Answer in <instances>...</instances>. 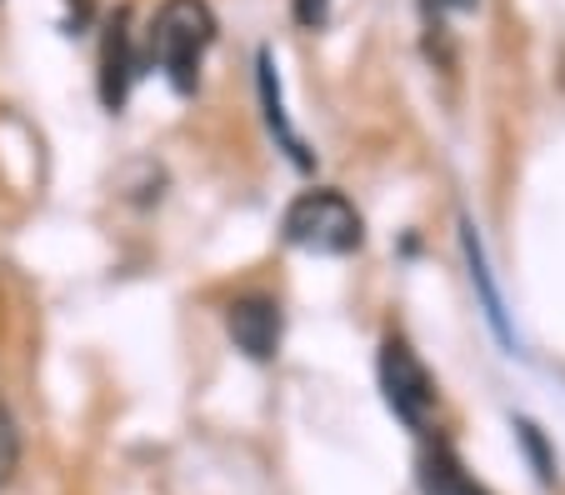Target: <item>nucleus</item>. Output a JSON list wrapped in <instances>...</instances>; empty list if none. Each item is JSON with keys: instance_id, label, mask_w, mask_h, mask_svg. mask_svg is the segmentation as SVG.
Masks as SVG:
<instances>
[{"instance_id": "nucleus-4", "label": "nucleus", "mask_w": 565, "mask_h": 495, "mask_svg": "<svg viewBox=\"0 0 565 495\" xmlns=\"http://www.w3.org/2000/svg\"><path fill=\"white\" fill-rule=\"evenodd\" d=\"M225 331H231L235 351H246L250 361H276L280 351V335H286V315H280L276 295H235L225 305Z\"/></svg>"}, {"instance_id": "nucleus-9", "label": "nucleus", "mask_w": 565, "mask_h": 495, "mask_svg": "<svg viewBox=\"0 0 565 495\" xmlns=\"http://www.w3.org/2000/svg\"><path fill=\"white\" fill-rule=\"evenodd\" d=\"M15 465H21V431H15V416L0 406V485H11Z\"/></svg>"}, {"instance_id": "nucleus-6", "label": "nucleus", "mask_w": 565, "mask_h": 495, "mask_svg": "<svg viewBox=\"0 0 565 495\" xmlns=\"http://www.w3.org/2000/svg\"><path fill=\"white\" fill-rule=\"evenodd\" d=\"M260 106H266V126L276 130V140L290 151V161H296V165H310L306 140L290 130L286 110H280V80H276V65H270V51H260Z\"/></svg>"}, {"instance_id": "nucleus-7", "label": "nucleus", "mask_w": 565, "mask_h": 495, "mask_svg": "<svg viewBox=\"0 0 565 495\" xmlns=\"http://www.w3.org/2000/svg\"><path fill=\"white\" fill-rule=\"evenodd\" d=\"M420 485H426V495H486L466 471H460V461L446 451V445L420 455Z\"/></svg>"}, {"instance_id": "nucleus-8", "label": "nucleus", "mask_w": 565, "mask_h": 495, "mask_svg": "<svg viewBox=\"0 0 565 495\" xmlns=\"http://www.w3.org/2000/svg\"><path fill=\"white\" fill-rule=\"evenodd\" d=\"M466 260H470V276H476L480 295H486V311H491L495 331H501V335H511V331H505V315H501V295H495L491 276H486V260H480V240H476V230H470V226H466Z\"/></svg>"}, {"instance_id": "nucleus-2", "label": "nucleus", "mask_w": 565, "mask_h": 495, "mask_svg": "<svg viewBox=\"0 0 565 495\" xmlns=\"http://www.w3.org/2000/svg\"><path fill=\"white\" fill-rule=\"evenodd\" d=\"M280 240L310 256H355L365 240L361 211L341 191H300L280 216Z\"/></svg>"}, {"instance_id": "nucleus-5", "label": "nucleus", "mask_w": 565, "mask_h": 495, "mask_svg": "<svg viewBox=\"0 0 565 495\" xmlns=\"http://www.w3.org/2000/svg\"><path fill=\"white\" fill-rule=\"evenodd\" d=\"M140 71H146V61L130 41V11H116L106 21V35H100V100L110 110H120Z\"/></svg>"}, {"instance_id": "nucleus-1", "label": "nucleus", "mask_w": 565, "mask_h": 495, "mask_svg": "<svg viewBox=\"0 0 565 495\" xmlns=\"http://www.w3.org/2000/svg\"><path fill=\"white\" fill-rule=\"evenodd\" d=\"M215 45V11L205 0H166L146 25V51L140 61L156 65L171 80L175 96H191L201 86V61Z\"/></svg>"}, {"instance_id": "nucleus-11", "label": "nucleus", "mask_w": 565, "mask_h": 495, "mask_svg": "<svg viewBox=\"0 0 565 495\" xmlns=\"http://www.w3.org/2000/svg\"><path fill=\"white\" fill-rule=\"evenodd\" d=\"M476 0H426V11L430 15H446V11H470Z\"/></svg>"}, {"instance_id": "nucleus-10", "label": "nucleus", "mask_w": 565, "mask_h": 495, "mask_svg": "<svg viewBox=\"0 0 565 495\" xmlns=\"http://www.w3.org/2000/svg\"><path fill=\"white\" fill-rule=\"evenodd\" d=\"M326 15H331V0H296V21L300 25H326Z\"/></svg>"}, {"instance_id": "nucleus-3", "label": "nucleus", "mask_w": 565, "mask_h": 495, "mask_svg": "<svg viewBox=\"0 0 565 495\" xmlns=\"http://www.w3.org/2000/svg\"><path fill=\"white\" fill-rule=\"evenodd\" d=\"M381 390H385V406L406 420L411 431H426V416L436 406V380H430V370L420 366V356L401 335L381 341Z\"/></svg>"}]
</instances>
